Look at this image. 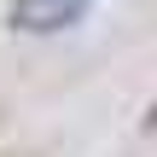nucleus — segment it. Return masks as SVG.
<instances>
[{
    "instance_id": "1",
    "label": "nucleus",
    "mask_w": 157,
    "mask_h": 157,
    "mask_svg": "<svg viewBox=\"0 0 157 157\" xmlns=\"http://www.w3.org/2000/svg\"><path fill=\"white\" fill-rule=\"evenodd\" d=\"M87 0H12V29L23 35H58L70 23H82Z\"/></svg>"
}]
</instances>
